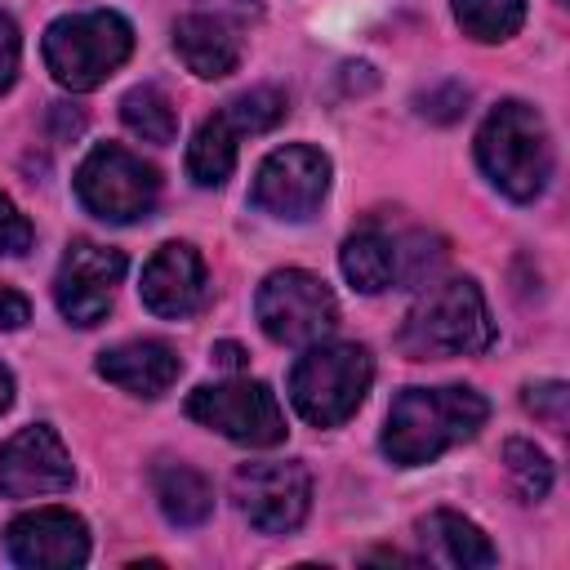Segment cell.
<instances>
[{
    "label": "cell",
    "instance_id": "2",
    "mask_svg": "<svg viewBox=\"0 0 570 570\" xmlns=\"http://www.w3.org/2000/svg\"><path fill=\"white\" fill-rule=\"evenodd\" d=\"M494 343V321L485 294L468 276L428 281L419 303L405 312L396 347L410 361H445V356H481Z\"/></svg>",
    "mask_w": 570,
    "mask_h": 570
},
{
    "label": "cell",
    "instance_id": "26",
    "mask_svg": "<svg viewBox=\"0 0 570 570\" xmlns=\"http://www.w3.org/2000/svg\"><path fill=\"white\" fill-rule=\"evenodd\" d=\"M31 223L18 214V205L0 191V254H27L31 249Z\"/></svg>",
    "mask_w": 570,
    "mask_h": 570
},
{
    "label": "cell",
    "instance_id": "1",
    "mask_svg": "<svg viewBox=\"0 0 570 570\" xmlns=\"http://www.w3.org/2000/svg\"><path fill=\"white\" fill-rule=\"evenodd\" d=\"M490 419V401L472 387H405L387 405L379 450L396 468H423L445 450L472 441Z\"/></svg>",
    "mask_w": 570,
    "mask_h": 570
},
{
    "label": "cell",
    "instance_id": "11",
    "mask_svg": "<svg viewBox=\"0 0 570 570\" xmlns=\"http://www.w3.org/2000/svg\"><path fill=\"white\" fill-rule=\"evenodd\" d=\"M125 267H129V258L120 249L98 245V240H85V236L71 240L67 254H62V263H58V276H53V303H58V312L71 325H80V330L107 321Z\"/></svg>",
    "mask_w": 570,
    "mask_h": 570
},
{
    "label": "cell",
    "instance_id": "25",
    "mask_svg": "<svg viewBox=\"0 0 570 570\" xmlns=\"http://www.w3.org/2000/svg\"><path fill=\"white\" fill-rule=\"evenodd\" d=\"M521 401H525V410H530L534 419H543L552 432H561V428H566V414H570V387H566L561 379L530 383Z\"/></svg>",
    "mask_w": 570,
    "mask_h": 570
},
{
    "label": "cell",
    "instance_id": "14",
    "mask_svg": "<svg viewBox=\"0 0 570 570\" xmlns=\"http://www.w3.org/2000/svg\"><path fill=\"white\" fill-rule=\"evenodd\" d=\"M142 307L165 316V321H187L205 307L209 298V272H205V258L196 254V245L187 240H165L147 267H142Z\"/></svg>",
    "mask_w": 570,
    "mask_h": 570
},
{
    "label": "cell",
    "instance_id": "33",
    "mask_svg": "<svg viewBox=\"0 0 570 570\" xmlns=\"http://www.w3.org/2000/svg\"><path fill=\"white\" fill-rule=\"evenodd\" d=\"M557 4H566V0H557Z\"/></svg>",
    "mask_w": 570,
    "mask_h": 570
},
{
    "label": "cell",
    "instance_id": "23",
    "mask_svg": "<svg viewBox=\"0 0 570 570\" xmlns=\"http://www.w3.org/2000/svg\"><path fill=\"white\" fill-rule=\"evenodd\" d=\"M503 463H508V476H512V485H517V494H521L525 503L548 499V490H552V463H548V454H543L534 441L512 436V441L503 445Z\"/></svg>",
    "mask_w": 570,
    "mask_h": 570
},
{
    "label": "cell",
    "instance_id": "19",
    "mask_svg": "<svg viewBox=\"0 0 570 570\" xmlns=\"http://www.w3.org/2000/svg\"><path fill=\"white\" fill-rule=\"evenodd\" d=\"M151 490H156V503L169 525L191 530V525L209 521V512H214V485L191 463H160L151 472Z\"/></svg>",
    "mask_w": 570,
    "mask_h": 570
},
{
    "label": "cell",
    "instance_id": "6",
    "mask_svg": "<svg viewBox=\"0 0 570 570\" xmlns=\"http://www.w3.org/2000/svg\"><path fill=\"white\" fill-rule=\"evenodd\" d=\"M76 196L102 223H138L160 200V174L120 142H98L76 165Z\"/></svg>",
    "mask_w": 570,
    "mask_h": 570
},
{
    "label": "cell",
    "instance_id": "31",
    "mask_svg": "<svg viewBox=\"0 0 570 570\" xmlns=\"http://www.w3.org/2000/svg\"><path fill=\"white\" fill-rule=\"evenodd\" d=\"M13 405V374H9V365H0V414Z\"/></svg>",
    "mask_w": 570,
    "mask_h": 570
},
{
    "label": "cell",
    "instance_id": "21",
    "mask_svg": "<svg viewBox=\"0 0 570 570\" xmlns=\"http://www.w3.org/2000/svg\"><path fill=\"white\" fill-rule=\"evenodd\" d=\"M120 120L129 134H138L142 142H156V147L174 142V134H178V111L160 85H134L120 98Z\"/></svg>",
    "mask_w": 570,
    "mask_h": 570
},
{
    "label": "cell",
    "instance_id": "4",
    "mask_svg": "<svg viewBox=\"0 0 570 570\" xmlns=\"http://www.w3.org/2000/svg\"><path fill=\"white\" fill-rule=\"evenodd\" d=\"M45 67L49 76L71 89V94H89L98 89L111 71L125 67V58L134 53V27L116 13V9H80V13H62L45 27L40 40Z\"/></svg>",
    "mask_w": 570,
    "mask_h": 570
},
{
    "label": "cell",
    "instance_id": "30",
    "mask_svg": "<svg viewBox=\"0 0 570 570\" xmlns=\"http://www.w3.org/2000/svg\"><path fill=\"white\" fill-rule=\"evenodd\" d=\"M214 361H218L223 370H240V365H245V347H240V343H214Z\"/></svg>",
    "mask_w": 570,
    "mask_h": 570
},
{
    "label": "cell",
    "instance_id": "16",
    "mask_svg": "<svg viewBox=\"0 0 570 570\" xmlns=\"http://www.w3.org/2000/svg\"><path fill=\"white\" fill-rule=\"evenodd\" d=\"M174 53L200 80H223L240 67V36L223 13H183L174 22Z\"/></svg>",
    "mask_w": 570,
    "mask_h": 570
},
{
    "label": "cell",
    "instance_id": "29",
    "mask_svg": "<svg viewBox=\"0 0 570 570\" xmlns=\"http://www.w3.org/2000/svg\"><path fill=\"white\" fill-rule=\"evenodd\" d=\"M27 321H31V303L18 289L0 285V330H22Z\"/></svg>",
    "mask_w": 570,
    "mask_h": 570
},
{
    "label": "cell",
    "instance_id": "9",
    "mask_svg": "<svg viewBox=\"0 0 570 570\" xmlns=\"http://www.w3.org/2000/svg\"><path fill=\"white\" fill-rule=\"evenodd\" d=\"M232 499L258 534H289L312 508V472L298 459L240 463L232 476Z\"/></svg>",
    "mask_w": 570,
    "mask_h": 570
},
{
    "label": "cell",
    "instance_id": "17",
    "mask_svg": "<svg viewBox=\"0 0 570 570\" xmlns=\"http://www.w3.org/2000/svg\"><path fill=\"white\" fill-rule=\"evenodd\" d=\"M401 249H405V232H387L379 223H365L343 240L338 267H343L347 285L361 294L401 289Z\"/></svg>",
    "mask_w": 570,
    "mask_h": 570
},
{
    "label": "cell",
    "instance_id": "8",
    "mask_svg": "<svg viewBox=\"0 0 570 570\" xmlns=\"http://www.w3.org/2000/svg\"><path fill=\"white\" fill-rule=\"evenodd\" d=\"M187 419H196L200 428L249 445V450H267L285 441V410L276 401V392L263 379H227V383H200L187 396Z\"/></svg>",
    "mask_w": 570,
    "mask_h": 570
},
{
    "label": "cell",
    "instance_id": "22",
    "mask_svg": "<svg viewBox=\"0 0 570 570\" xmlns=\"http://www.w3.org/2000/svg\"><path fill=\"white\" fill-rule=\"evenodd\" d=\"M454 22L476 45H503L525 22V0H454Z\"/></svg>",
    "mask_w": 570,
    "mask_h": 570
},
{
    "label": "cell",
    "instance_id": "7",
    "mask_svg": "<svg viewBox=\"0 0 570 570\" xmlns=\"http://www.w3.org/2000/svg\"><path fill=\"white\" fill-rule=\"evenodd\" d=\"M254 316L272 343L312 347L338 325V298L316 272L281 267V272L263 276L258 294H254Z\"/></svg>",
    "mask_w": 570,
    "mask_h": 570
},
{
    "label": "cell",
    "instance_id": "32",
    "mask_svg": "<svg viewBox=\"0 0 570 570\" xmlns=\"http://www.w3.org/2000/svg\"><path fill=\"white\" fill-rule=\"evenodd\" d=\"M365 561H414V557H405L396 548H374V552H365Z\"/></svg>",
    "mask_w": 570,
    "mask_h": 570
},
{
    "label": "cell",
    "instance_id": "3",
    "mask_svg": "<svg viewBox=\"0 0 570 570\" xmlns=\"http://www.w3.org/2000/svg\"><path fill=\"white\" fill-rule=\"evenodd\" d=\"M476 165L508 200H534L552 178V134L543 116L521 98L499 102L476 129Z\"/></svg>",
    "mask_w": 570,
    "mask_h": 570
},
{
    "label": "cell",
    "instance_id": "5",
    "mask_svg": "<svg viewBox=\"0 0 570 570\" xmlns=\"http://www.w3.org/2000/svg\"><path fill=\"white\" fill-rule=\"evenodd\" d=\"M374 383V356L361 343H312L289 370V401L312 428L347 423Z\"/></svg>",
    "mask_w": 570,
    "mask_h": 570
},
{
    "label": "cell",
    "instance_id": "27",
    "mask_svg": "<svg viewBox=\"0 0 570 570\" xmlns=\"http://www.w3.org/2000/svg\"><path fill=\"white\" fill-rule=\"evenodd\" d=\"M423 107V116H432V120H454V116H463V107H468V89L463 85H441V89H428L423 98H419Z\"/></svg>",
    "mask_w": 570,
    "mask_h": 570
},
{
    "label": "cell",
    "instance_id": "10",
    "mask_svg": "<svg viewBox=\"0 0 570 570\" xmlns=\"http://www.w3.org/2000/svg\"><path fill=\"white\" fill-rule=\"evenodd\" d=\"M325 191H330V156L307 142H285L272 156H263L249 187V205L285 223H307L321 209Z\"/></svg>",
    "mask_w": 570,
    "mask_h": 570
},
{
    "label": "cell",
    "instance_id": "20",
    "mask_svg": "<svg viewBox=\"0 0 570 570\" xmlns=\"http://www.w3.org/2000/svg\"><path fill=\"white\" fill-rule=\"evenodd\" d=\"M240 138H245V129L232 120V111L227 107L214 111L196 129L191 147H187V174H191V183L196 187H223L232 178V169H236V142Z\"/></svg>",
    "mask_w": 570,
    "mask_h": 570
},
{
    "label": "cell",
    "instance_id": "12",
    "mask_svg": "<svg viewBox=\"0 0 570 570\" xmlns=\"http://www.w3.org/2000/svg\"><path fill=\"white\" fill-rule=\"evenodd\" d=\"M76 468L62 445V436L49 423L18 428L0 445V494L4 499H40V494H62L71 490Z\"/></svg>",
    "mask_w": 570,
    "mask_h": 570
},
{
    "label": "cell",
    "instance_id": "15",
    "mask_svg": "<svg viewBox=\"0 0 570 570\" xmlns=\"http://www.w3.org/2000/svg\"><path fill=\"white\" fill-rule=\"evenodd\" d=\"M94 370H98V379L116 383L120 392L156 401V396H165L174 387V379L183 374V361L160 338H129V343H116V347L98 352Z\"/></svg>",
    "mask_w": 570,
    "mask_h": 570
},
{
    "label": "cell",
    "instance_id": "18",
    "mask_svg": "<svg viewBox=\"0 0 570 570\" xmlns=\"http://www.w3.org/2000/svg\"><path fill=\"white\" fill-rule=\"evenodd\" d=\"M414 534H419L428 561H441V566H454V570L494 566V543H490L485 530H481L476 521H468L463 512L436 508V512H428V517L414 521Z\"/></svg>",
    "mask_w": 570,
    "mask_h": 570
},
{
    "label": "cell",
    "instance_id": "13",
    "mask_svg": "<svg viewBox=\"0 0 570 570\" xmlns=\"http://www.w3.org/2000/svg\"><path fill=\"white\" fill-rule=\"evenodd\" d=\"M4 548L27 570H71L89 561V525L71 508H36L9 521Z\"/></svg>",
    "mask_w": 570,
    "mask_h": 570
},
{
    "label": "cell",
    "instance_id": "28",
    "mask_svg": "<svg viewBox=\"0 0 570 570\" xmlns=\"http://www.w3.org/2000/svg\"><path fill=\"white\" fill-rule=\"evenodd\" d=\"M18 58H22V40H18V27L9 13H0V94L13 85L18 76Z\"/></svg>",
    "mask_w": 570,
    "mask_h": 570
},
{
    "label": "cell",
    "instance_id": "24",
    "mask_svg": "<svg viewBox=\"0 0 570 570\" xmlns=\"http://www.w3.org/2000/svg\"><path fill=\"white\" fill-rule=\"evenodd\" d=\"M232 111V120L245 129V134H267L272 125L285 120V94L272 89V85H258V89H245L236 94L232 102H223Z\"/></svg>",
    "mask_w": 570,
    "mask_h": 570
}]
</instances>
